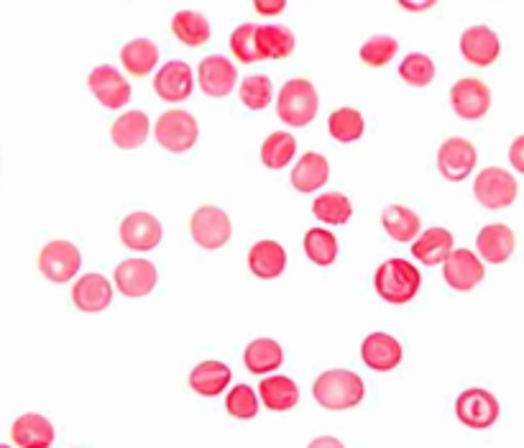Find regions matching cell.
<instances>
[{"instance_id": "cell-1", "label": "cell", "mask_w": 524, "mask_h": 448, "mask_svg": "<svg viewBox=\"0 0 524 448\" xmlns=\"http://www.w3.org/2000/svg\"><path fill=\"white\" fill-rule=\"evenodd\" d=\"M312 395H315L317 405H323L325 410H351L361 405L366 397V384L356 372L330 369L317 377Z\"/></svg>"}, {"instance_id": "cell-2", "label": "cell", "mask_w": 524, "mask_h": 448, "mask_svg": "<svg viewBox=\"0 0 524 448\" xmlns=\"http://www.w3.org/2000/svg\"><path fill=\"white\" fill-rule=\"evenodd\" d=\"M422 277L420 269L407 259H386L379 269H376L374 287L379 292L381 300L392 305H407L409 300H415L420 292Z\"/></svg>"}, {"instance_id": "cell-3", "label": "cell", "mask_w": 524, "mask_h": 448, "mask_svg": "<svg viewBox=\"0 0 524 448\" xmlns=\"http://www.w3.org/2000/svg\"><path fill=\"white\" fill-rule=\"evenodd\" d=\"M277 113L287 126L302 128L317 116V90L310 80L294 77L282 88L277 100Z\"/></svg>"}, {"instance_id": "cell-4", "label": "cell", "mask_w": 524, "mask_h": 448, "mask_svg": "<svg viewBox=\"0 0 524 448\" xmlns=\"http://www.w3.org/2000/svg\"><path fill=\"white\" fill-rule=\"evenodd\" d=\"M197 136H200V128H197L195 116L179 108L162 113L156 121V141L172 154L190 152L197 144Z\"/></svg>"}, {"instance_id": "cell-5", "label": "cell", "mask_w": 524, "mask_h": 448, "mask_svg": "<svg viewBox=\"0 0 524 448\" xmlns=\"http://www.w3.org/2000/svg\"><path fill=\"white\" fill-rule=\"evenodd\" d=\"M473 195L489 210L509 208L517 200V180L509 175L507 169L486 167L478 172L476 182H473Z\"/></svg>"}, {"instance_id": "cell-6", "label": "cell", "mask_w": 524, "mask_h": 448, "mask_svg": "<svg viewBox=\"0 0 524 448\" xmlns=\"http://www.w3.org/2000/svg\"><path fill=\"white\" fill-rule=\"evenodd\" d=\"M190 231L195 244L208 251L220 249V246L228 244L233 236L231 218H228V213H225L223 208H218V205L197 208L195 216H192Z\"/></svg>"}, {"instance_id": "cell-7", "label": "cell", "mask_w": 524, "mask_h": 448, "mask_svg": "<svg viewBox=\"0 0 524 448\" xmlns=\"http://www.w3.org/2000/svg\"><path fill=\"white\" fill-rule=\"evenodd\" d=\"M80 267H82V254L72 241L54 239L39 251L41 274L52 282L75 280Z\"/></svg>"}, {"instance_id": "cell-8", "label": "cell", "mask_w": 524, "mask_h": 448, "mask_svg": "<svg viewBox=\"0 0 524 448\" xmlns=\"http://www.w3.org/2000/svg\"><path fill=\"white\" fill-rule=\"evenodd\" d=\"M455 415L466 428L484 431V428H491L496 418H499V400L489 390L471 387V390L461 392L458 400H455Z\"/></svg>"}, {"instance_id": "cell-9", "label": "cell", "mask_w": 524, "mask_h": 448, "mask_svg": "<svg viewBox=\"0 0 524 448\" xmlns=\"http://www.w3.org/2000/svg\"><path fill=\"white\" fill-rule=\"evenodd\" d=\"M450 105H453L455 116L466 118V121H478L491 108L489 85L478 77H463L450 88Z\"/></svg>"}, {"instance_id": "cell-10", "label": "cell", "mask_w": 524, "mask_h": 448, "mask_svg": "<svg viewBox=\"0 0 524 448\" xmlns=\"http://www.w3.org/2000/svg\"><path fill=\"white\" fill-rule=\"evenodd\" d=\"M478 152L476 146L468 139L461 136H453V139H445L438 149V169L440 175L450 182H461L471 175L476 169Z\"/></svg>"}, {"instance_id": "cell-11", "label": "cell", "mask_w": 524, "mask_h": 448, "mask_svg": "<svg viewBox=\"0 0 524 448\" xmlns=\"http://www.w3.org/2000/svg\"><path fill=\"white\" fill-rule=\"evenodd\" d=\"M87 85H90V93L98 98L100 105L110 108V111H118L123 105L131 100V85H128L126 77L116 70V67H110V64H100L90 72L87 77Z\"/></svg>"}, {"instance_id": "cell-12", "label": "cell", "mask_w": 524, "mask_h": 448, "mask_svg": "<svg viewBox=\"0 0 524 448\" xmlns=\"http://www.w3.org/2000/svg\"><path fill=\"white\" fill-rule=\"evenodd\" d=\"M118 236H121L123 246L133 251H151L162 244L164 228L159 223V218L151 216V213H131V216L123 218L121 228H118Z\"/></svg>"}, {"instance_id": "cell-13", "label": "cell", "mask_w": 524, "mask_h": 448, "mask_svg": "<svg viewBox=\"0 0 524 448\" xmlns=\"http://www.w3.org/2000/svg\"><path fill=\"white\" fill-rule=\"evenodd\" d=\"M443 264V280L448 282L450 290L455 292L473 290L478 282L484 280V264H481V259L468 249L450 251V256Z\"/></svg>"}, {"instance_id": "cell-14", "label": "cell", "mask_w": 524, "mask_h": 448, "mask_svg": "<svg viewBox=\"0 0 524 448\" xmlns=\"http://www.w3.org/2000/svg\"><path fill=\"white\" fill-rule=\"evenodd\" d=\"M197 80H200V88L205 95H210V98H225V95H231L233 88H236L238 72L231 59L220 57V54H210V57H205L200 62Z\"/></svg>"}, {"instance_id": "cell-15", "label": "cell", "mask_w": 524, "mask_h": 448, "mask_svg": "<svg viewBox=\"0 0 524 448\" xmlns=\"http://www.w3.org/2000/svg\"><path fill=\"white\" fill-rule=\"evenodd\" d=\"M159 282V272L149 259H126L116 267V285L118 292L126 297H146Z\"/></svg>"}, {"instance_id": "cell-16", "label": "cell", "mask_w": 524, "mask_h": 448, "mask_svg": "<svg viewBox=\"0 0 524 448\" xmlns=\"http://www.w3.org/2000/svg\"><path fill=\"white\" fill-rule=\"evenodd\" d=\"M192 85H195V75H192L190 64L172 59L164 67H159L154 77L156 95L167 103H182L192 95Z\"/></svg>"}, {"instance_id": "cell-17", "label": "cell", "mask_w": 524, "mask_h": 448, "mask_svg": "<svg viewBox=\"0 0 524 448\" xmlns=\"http://www.w3.org/2000/svg\"><path fill=\"white\" fill-rule=\"evenodd\" d=\"M361 359L374 372H392V369L402 364L404 349L397 338L389 336V333H371V336L363 338Z\"/></svg>"}, {"instance_id": "cell-18", "label": "cell", "mask_w": 524, "mask_h": 448, "mask_svg": "<svg viewBox=\"0 0 524 448\" xmlns=\"http://www.w3.org/2000/svg\"><path fill=\"white\" fill-rule=\"evenodd\" d=\"M461 54L476 67H491L501 54V41L489 26H471L461 36Z\"/></svg>"}, {"instance_id": "cell-19", "label": "cell", "mask_w": 524, "mask_h": 448, "mask_svg": "<svg viewBox=\"0 0 524 448\" xmlns=\"http://www.w3.org/2000/svg\"><path fill=\"white\" fill-rule=\"evenodd\" d=\"M72 303L82 313H100L113 303V285L105 280L103 274H85L72 287Z\"/></svg>"}, {"instance_id": "cell-20", "label": "cell", "mask_w": 524, "mask_h": 448, "mask_svg": "<svg viewBox=\"0 0 524 448\" xmlns=\"http://www.w3.org/2000/svg\"><path fill=\"white\" fill-rule=\"evenodd\" d=\"M248 267L259 280H274L287 269V251L279 241L261 239L248 251Z\"/></svg>"}, {"instance_id": "cell-21", "label": "cell", "mask_w": 524, "mask_h": 448, "mask_svg": "<svg viewBox=\"0 0 524 448\" xmlns=\"http://www.w3.org/2000/svg\"><path fill=\"white\" fill-rule=\"evenodd\" d=\"M13 443L21 448H49L54 443V431L52 420L44 418V415L36 413H26L13 423L11 428Z\"/></svg>"}, {"instance_id": "cell-22", "label": "cell", "mask_w": 524, "mask_h": 448, "mask_svg": "<svg viewBox=\"0 0 524 448\" xmlns=\"http://www.w3.org/2000/svg\"><path fill=\"white\" fill-rule=\"evenodd\" d=\"M514 244H517L514 231L509 226H504V223H491V226L481 228V233H478L476 239L478 254L489 264L507 262L509 256L514 254Z\"/></svg>"}, {"instance_id": "cell-23", "label": "cell", "mask_w": 524, "mask_h": 448, "mask_svg": "<svg viewBox=\"0 0 524 448\" xmlns=\"http://www.w3.org/2000/svg\"><path fill=\"white\" fill-rule=\"evenodd\" d=\"M453 251V233L448 228H427L412 244V256L425 267H438Z\"/></svg>"}, {"instance_id": "cell-24", "label": "cell", "mask_w": 524, "mask_h": 448, "mask_svg": "<svg viewBox=\"0 0 524 448\" xmlns=\"http://www.w3.org/2000/svg\"><path fill=\"white\" fill-rule=\"evenodd\" d=\"M231 377V369L225 367L223 361H202L192 369L190 387L200 397H218L231 384Z\"/></svg>"}, {"instance_id": "cell-25", "label": "cell", "mask_w": 524, "mask_h": 448, "mask_svg": "<svg viewBox=\"0 0 524 448\" xmlns=\"http://www.w3.org/2000/svg\"><path fill=\"white\" fill-rule=\"evenodd\" d=\"M151 131L149 116L141 111H128L123 116H118V121L110 128V136H113V144L118 149H139L146 141Z\"/></svg>"}, {"instance_id": "cell-26", "label": "cell", "mask_w": 524, "mask_h": 448, "mask_svg": "<svg viewBox=\"0 0 524 448\" xmlns=\"http://www.w3.org/2000/svg\"><path fill=\"white\" fill-rule=\"evenodd\" d=\"M330 164L323 154L307 152L292 169V185L297 192H315L328 182Z\"/></svg>"}, {"instance_id": "cell-27", "label": "cell", "mask_w": 524, "mask_h": 448, "mask_svg": "<svg viewBox=\"0 0 524 448\" xmlns=\"http://www.w3.org/2000/svg\"><path fill=\"white\" fill-rule=\"evenodd\" d=\"M259 395H261V402H264L269 410H274V413L292 410L294 405L300 402V390H297V384H294L289 377H282V374L266 377L264 382L259 384Z\"/></svg>"}, {"instance_id": "cell-28", "label": "cell", "mask_w": 524, "mask_h": 448, "mask_svg": "<svg viewBox=\"0 0 524 448\" xmlns=\"http://www.w3.org/2000/svg\"><path fill=\"white\" fill-rule=\"evenodd\" d=\"M243 361L251 374H271L274 369L282 367L284 349L271 338H256L243 351Z\"/></svg>"}, {"instance_id": "cell-29", "label": "cell", "mask_w": 524, "mask_h": 448, "mask_svg": "<svg viewBox=\"0 0 524 448\" xmlns=\"http://www.w3.org/2000/svg\"><path fill=\"white\" fill-rule=\"evenodd\" d=\"M381 226L394 241L407 244V241L417 239V233H420V216L412 208H404V205H389L381 213Z\"/></svg>"}, {"instance_id": "cell-30", "label": "cell", "mask_w": 524, "mask_h": 448, "mask_svg": "<svg viewBox=\"0 0 524 448\" xmlns=\"http://www.w3.org/2000/svg\"><path fill=\"white\" fill-rule=\"evenodd\" d=\"M121 62L126 72L146 77L154 72L156 62H159V47L151 39H133L121 49Z\"/></svg>"}, {"instance_id": "cell-31", "label": "cell", "mask_w": 524, "mask_h": 448, "mask_svg": "<svg viewBox=\"0 0 524 448\" xmlns=\"http://www.w3.org/2000/svg\"><path fill=\"white\" fill-rule=\"evenodd\" d=\"M172 34L187 47H202L210 39V21L197 11H179L172 18Z\"/></svg>"}, {"instance_id": "cell-32", "label": "cell", "mask_w": 524, "mask_h": 448, "mask_svg": "<svg viewBox=\"0 0 524 448\" xmlns=\"http://www.w3.org/2000/svg\"><path fill=\"white\" fill-rule=\"evenodd\" d=\"M312 213L328 226H346L353 216V205L343 192H325L312 203Z\"/></svg>"}, {"instance_id": "cell-33", "label": "cell", "mask_w": 524, "mask_h": 448, "mask_svg": "<svg viewBox=\"0 0 524 448\" xmlns=\"http://www.w3.org/2000/svg\"><path fill=\"white\" fill-rule=\"evenodd\" d=\"M256 41L264 59H284L294 52V34L287 26H259Z\"/></svg>"}, {"instance_id": "cell-34", "label": "cell", "mask_w": 524, "mask_h": 448, "mask_svg": "<svg viewBox=\"0 0 524 448\" xmlns=\"http://www.w3.org/2000/svg\"><path fill=\"white\" fill-rule=\"evenodd\" d=\"M297 154V141L287 131H274L271 136H266V141L261 144V162L269 169H282Z\"/></svg>"}, {"instance_id": "cell-35", "label": "cell", "mask_w": 524, "mask_h": 448, "mask_svg": "<svg viewBox=\"0 0 524 448\" xmlns=\"http://www.w3.org/2000/svg\"><path fill=\"white\" fill-rule=\"evenodd\" d=\"M305 254L317 267H330L338 259V239L325 228H310L305 236Z\"/></svg>"}, {"instance_id": "cell-36", "label": "cell", "mask_w": 524, "mask_h": 448, "mask_svg": "<svg viewBox=\"0 0 524 448\" xmlns=\"http://www.w3.org/2000/svg\"><path fill=\"white\" fill-rule=\"evenodd\" d=\"M330 136L340 144H353L363 136V128H366V121H363L361 111L356 108H338V111L330 116L328 121Z\"/></svg>"}, {"instance_id": "cell-37", "label": "cell", "mask_w": 524, "mask_h": 448, "mask_svg": "<svg viewBox=\"0 0 524 448\" xmlns=\"http://www.w3.org/2000/svg\"><path fill=\"white\" fill-rule=\"evenodd\" d=\"M399 77L407 82L409 88H425L435 77V62L427 54L412 52L399 64Z\"/></svg>"}, {"instance_id": "cell-38", "label": "cell", "mask_w": 524, "mask_h": 448, "mask_svg": "<svg viewBox=\"0 0 524 448\" xmlns=\"http://www.w3.org/2000/svg\"><path fill=\"white\" fill-rule=\"evenodd\" d=\"M274 98V85L266 75H251L241 82V103L248 111H264Z\"/></svg>"}, {"instance_id": "cell-39", "label": "cell", "mask_w": 524, "mask_h": 448, "mask_svg": "<svg viewBox=\"0 0 524 448\" xmlns=\"http://www.w3.org/2000/svg\"><path fill=\"white\" fill-rule=\"evenodd\" d=\"M256 31H259V26H256V24H243V26H238L236 31H233L231 49H233V54H236L238 62L254 64V62H261V59H264L259 52Z\"/></svg>"}, {"instance_id": "cell-40", "label": "cell", "mask_w": 524, "mask_h": 448, "mask_svg": "<svg viewBox=\"0 0 524 448\" xmlns=\"http://www.w3.org/2000/svg\"><path fill=\"white\" fill-rule=\"evenodd\" d=\"M225 410L238 420H251L259 413V397L248 384H238L225 397Z\"/></svg>"}, {"instance_id": "cell-41", "label": "cell", "mask_w": 524, "mask_h": 448, "mask_svg": "<svg viewBox=\"0 0 524 448\" xmlns=\"http://www.w3.org/2000/svg\"><path fill=\"white\" fill-rule=\"evenodd\" d=\"M397 52V39H392V36H371L361 47V59L369 64V67H384V64H389L397 57Z\"/></svg>"}, {"instance_id": "cell-42", "label": "cell", "mask_w": 524, "mask_h": 448, "mask_svg": "<svg viewBox=\"0 0 524 448\" xmlns=\"http://www.w3.org/2000/svg\"><path fill=\"white\" fill-rule=\"evenodd\" d=\"M254 8L261 16H277L287 8V0H254Z\"/></svg>"}, {"instance_id": "cell-43", "label": "cell", "mask_w": 524, "mask_h": 448, "mask_svg": "<svg viewBox=\"0 0 524 448\" xmlns=\"http://www.w3.org/2000/svg\"><path fill=\"white\" fill-rule=\"evenodd\" d=\"M509 162H512V167L517 169V172L524 175V136L514 139V144L509 146Z\"/></svg>"}, {"instance_id": "cell-44", "label": "cell", "mask_w": 524, "mask_h": 448, "mask_svg": "<svg viewBox=\"0 0 524 448\" xmlns=\"http://www.w3.org/2000/svg\"><path fill=\"white\" fill-rule=\"evenodd\" d=\"M438 0H399V6L404 8V11L409 13H422V11H430L432 6H435Z\"/></svg>"}, {"instance_id": "cell-45", "label": "cell", "mask_w": 524, "mask_h": 448, "mask_svg": "<svg viewBox=\"0 0 524 448\" xmlns=\"http://www.w3.org/2000/svg\"><path fill=\"white\" fill-rule=\"evenodd\" d=\"M307 448H346L335 436H320L310 443Z\"/></svg>"}, {"instance_id": "cell-46", "label": "cell", "mask_w": 524, "mask_h": 448, "mask_svg": "<svg viewBox=\"0 0 524 448\" xmlns=\"http://www.w3.org/2000/svg\"><path fill=\"white\" fill-rule=\"evenodd\" d=\"M0 448H11V446H6V443H0Z\"/></svg>"}]
</instances>
